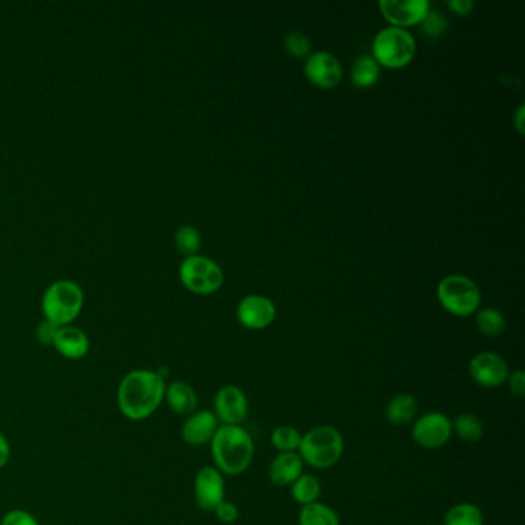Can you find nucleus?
I'll return each instance as SVG.
<instances>
[{
    "mask_svg": "<svg viewBox=\"0 0 525 525\" xmlns=\"http://www.w3.org/2000/svg\"><path fill=\"white\" fill-rule=\"evenodd\" d=\"M164 377L153 370L127 373L118 386V406L129 421H144L153 417L165 397Z\"/></svg>",
    "mask_w": 525,
    "mask_h": 525,
    "instance_id": "f257e3e1",
    "label": "nucleus"
},
{
    "mask_svg": "<svg viewBox=\"0 0 525 525\" xmlns=\"http://www.w3.org/2000/svg\"><path fill=\"white\" fill-rule=\"evenodd\" d=\"M210 444L214 467L222 475H242L253 462V438L242 426H219Z\"/></svg>",
    "mask_w": 525,
    "mask_h": 525,
    "instance_id": "f03ea898",
    "label": "nucleus"
},
{
    "mask_svg": "<svg viewBox=\"0 0 525 525\" xmlns=\"http://www.w3.org/2000/svg\"><path fill=\"white\" fill-rule=\"evenodd\" d=\"M344 450L345 441L336 427L317 426L303 435L298 453L304 464L317 470H327L341 461Z\"/></svg>",
    "mask_w": 525,
    "mask_h": 525,
    "instance_id": "7ed1b4c3",
    "label": "nucleus"
},
{
    "mask_svg": "<svg viewBox=\"0 0 525 525\" xmlns=\"http://www.w3.org/2000/svg\"><path fill=\"white\" fill-rule=\"evenodd\" d=\"M84 305V292L79 283L70 279H60L48 285L42 296L45 319L56 327L70 325L79 316Z\"/></svg>",
    "mask_w": 525,
    "mask_h": 525,
    "instance_id": "20e7f679",
    "label": "nucleus"
},
{
    "mask_svg": "<svg viewBox=\"0 0 525 525\" xmlns=\"http://www.w3.org/2000/svg\"><path fill=\"white\" fill-rule=\"evenodd\" d=\"M372 50V57L379 67L397 70L412 64L417 56V40L407 30L388 26L377 33Z\"/></svg>",
    "mask_w": 525,
    "mask_h": 525,
    "instance_id": "39448f33",
    "label": "nucleus"
},
{
    "mask_svg": "<svg viewBox=\"0 0 525 525\" xmlns=\"http://www.w3.org/2000/svg\"><path fill=\"white\" fill-rule=\"evenodd\" d=\"M438 299L446 312L453 316L466 317L478 312L481 292L470 278L451 274L438 285Z\"/></svg>",
    "mask_w": 525,
    "mask_h": 525,
    "instance_id": "423d86ee",
    "label": "nucleus"
},
{
    "mask_svg": "<svg viewBox=\"0 0 525 525\" xmlns=\"http://www.w3.org/2000/svg\"><path fill=\"white\" fill-rule=\"evenodd\" d=\"M180 281L190 292L196 294H211L222 287L223 272L213 259L194 254L184 259L179 268Z\"/></svg>",
    "mask_w": 525,
    "mask_h": 525,
    "instance_id": "0eeeda50",
    "label": "nucleus"
},
{
    "mask_svg": "<svg viewBox=\"0 0 525 525\" xmlns=\"http://www.w3.org/2000/svg\"><path fill=\"white\" fill-rule=\"evenodd\" d=\"M413 441L427 450H437L446 446L453 437V424L446 413L430 412L413 422Z\"/></svg>",
    "mask_w": 525,
    "mask_h": 525,
    "instance_id": "6e6552de",
    "label": "nucleus"
},
{
    "mask_svg": "<svg viewBox=\"0 0 525 525\" xmlns=\"http://www.w3.org/2000/svg\"><path fill=\"white\" fill-rule=\"evenodd\" d=\"M468 373L473 382L482 388H498L506 384L510 368L498 353L482 352L471 359Z\"/></svg>",
    "mask_w": 525,
    "mask_h": 525,
    "instance_id": "1a4fd4ad",
    "label": "nucleus"
},
{
    "mask_svg": "<svg viewBox=\"0 0 525 525\" xmlns=\"http://www.w3.org/2000/svg\"><path fill=\"white\" fill-rule=\"evenodd\" d=\"M379 8L390 26L402 30L408 26H421L422 20L431 11L428 0H382Z\"/></svg>",
    "mask_w": 525,
    "mask_h": 525,
    "instance_id": "9d476101",
    "label": "nucleus"
},
{
    "mask_svg": "<svg viewBox=\"0 0 525 525\" xmlns=\"http://www.w3.org/2000/svg\"><path fill=\"white\" fill-rule=\"evenodd\" d=\"M248 397L238 386H223L214 396V417L222 426H241L248 415Z\"/></svg>",
    "mask_w": 525,
    "mask_h": 525,
    "instance_id": "9b49d317",
    "label": "nucleus"
},
{
    "mask_svg": "<svg viewBox=\"0 0 525 525\" xmlns=\"http://www.w3.org/2000/svg\"><path fill=\"white\" fill-rule=\"evenodd\" d=\"M194 499L203 511H214L225 500L223 475L214 466L202 467L193 484Z\"/></svg>",
    "mask_w": 525,
    "mask_h": 525,
    "instance_id": "f8f14e48",
    "label": "nucleus"
},
{
    "mask_svg": "<svg viewBox=\"0 0 525 525\" xmlns=\"http://www.w3.org/2000/svg\"><path fill=\"white\" fill-rule=\"evenodd\" d=\"M304 71L307 79L317 88H336L344 79L341 62L327 51H316L308 56Z\"/></svg>",
    "mask_w": 525,
    "mask_h": 525,
    "instance_id": "ddd939ff",
    "label": "nucleus"
},
{
    "mask_svg": "<svg viewBox=\"0 0 525 525\" xmlns=\"http://www.w3.org/2000/svg\"><path fill=\"white\" fill-rule=\"evenodd\" d=\"M236 316L242 327L248 330H263L276 319V307L272 299L261 294H250L239 303Z\"/></svg>",
    "mask_w": 525,
    "mask_h": 525,
    "instance_id": "4468645a",
    "label": "nucleus"
},
{
    "mask_svg": "<svg viewBox=\"0 0 525 525\" xmlns=\"http://www.w3.org/2000/svg\"><path fill=\"white\" fill-rule=\"evenodd\" d=\"M219 428L218 417L210 410H201L190 415L182 424L180 437L185 444L193 447L205 446L213 439Z\"/></svg>",
    "mask_w": 525,
    "mask_h": 525,
    "instance_id": "2eb2a0df",
    "label": "nucleus"
},
{
    "mask_svg": "<svg viewBox=\"0 0 525 525\" xmlns=\"http://www.w3.org/2000/svg\"><path fill=\"white\" fill-rule=\"evenodd\" d=\"M304 473V461L298 451L278 453L268 467L270 481L278 487L292 486Z\"/></svg>",
    "mask_w": 525,
    "mask_h": 525,
    "instance_id": "dca6fc26",
    "label": "nucleus"
},
{
    "mask_svg": "<svg viewBox=\"0 0 525 525\" xmlns=\"http://www.w3.org/2000/svg\"><path fill=\"white\" fill-rule=\"evenodd\" d=\"M53 347L67 359H82L89 352V339L85 332L75 325L57 327Z\"/></svg>",
    "mask_w": 525,
    "mask_h": 525,
    "instance_id": "f3484780",
    "label": "nucleus"
},
{
    "mask_svg": "<svg viewBox=\"0 0 525 525\" xmlns=\"http://www.w3.org/2000/svg\"><path fill=\"white\" fill-rule=\"evenodd\" d=\"M164 401L179 417H190L198 408V393L187 382H171L165 388Z\"/></svg>",
    "mask_w": 525,
    "mask_h": 525,
    "instance_id": "a211bd4d",
    "label": "nucleus"
},
{
    "mask_svg": "<svg viewBox=\"0 0 525 525\" xmlns=\"http://www.w3.org/2000/svg\"><path fill=\"white\" fill-rule=\"evenodd\" d=\"M386 421L395 427L410 426L417 417V397L410 393H399L386 407Z\"/></svg>",
    "mask_w": 525,
    "mask_h": 525,
    "instance_id": "6ab92c4d",
    "label": "nucleus"
},
{
    "mask_svg": "<svg viewBox=\"0 0 525 525\" xmlns=\"http://www.w3.org/2000/svg\"><path fill=\"white\" fill-rule=\"evenodd\" d=\"M451 424H453V435L468 444L481 441L486 433L484 422L473 413H461L451 421Z\"/></svg>",
    "mask_w": 525,
    "mask_h": 525,
    "instance_id": "aec40b11",
    "label": "nucleus"
},
{
    "mask_svg": "<svg viewBox=\"0 0 525 525\" xmlns=\"http://www.w3.org/2000/svg\"><path fill=\"white\" fill-rule=\"evenodd\" d=\"M298 522L299 525H341L336 511L319 500L301 509Z\"/></svg>",
    "mask_w": 525,
    "mask_h": 525,
    "instance_id": "412c9836",
    "label": "nucleus"
},
{
    "mask_svg": "<svg viewBox=\"0 0 525 525\" xmlns=\"http://www.w3.org/2000/svg\"><path fill=\"white\" fill-rule=\"evenodd\" d=\"M323 487L316 476L303 473L296 481L292 484L293 499L298 502L299 506H310L313 502H317L321 496Z\"/></svg>",
    "mask_w": 525,
    "mask_h": 525,
    "instance_id": "4be33fe9",
    "label": "nucleus"
},
{
    "mask_svg": "<svg viewBox=\"0 0 525 525\" xmlns=\"http://www.w3.org/2000/svg\"><path fill=\"white\" fill-rule=\"evenodd\" d=\"M442 525H484V513L473 502H459L448 509Z\"/></svg>",
    "mask_w": 525,
    "mask_h": 525,
    "instance_id": "5701e85b",
    "label": "nucleus"
},
{
    "mask_svg": "<svg viewBox=\"0 0 525 525\" xmlns=\"http://www.w3.org/2000/svg\"><path fill=\"white\" fill-rule=\"evenodd\" d=\"M476 327L487 337H499L506 332L504 314L496 308H482L476 313Z\"/></svg>",
    "mask_w": 525,
    "mask_h": 525,
    "instance_id": "b1692460",
    "label": "nucleus"
},
{
    "mask_svg": "<svg viewBox=\"0 0 525 525\" xmlns=\"http://www.w3.org/2000/svg\"><path fill=\"white\" fill-rule=\"evenodd\" d=\"M379 65L372 56H361L353 65L352 82L357 88H370L379 79Z\"/></svg>",
    "mask_w": 525,
    "mask_h": 525,
    "instance_id": "393cba45",
    "label": "nucleus"
},
{
    "mask_svg": "<svg viewBox=\"0 0 525 525\" xmlns=\"http://www.w3.org/2000/svg\"><path fill=\"white\" fill-rule=\"evenodd\" d=\"M303 435L298 428L292 426H279L273 430L272 446L278 450V453H292L298 451L301 446Z\"/></svg>",
    "mask_w": 525,
    "mask_h": 525,
    "instance_id": "a878e982",
    "label": "nucleus"
},
{
    "mask_svg": "<svg viewBox=\"0 0 525 525\" xmlns=\"http://www.w3.org/2000/svg\"><path fill=\"white\" fill-rule=\"evenodd\" d=\"M174 242L179 252L189 258V256L198 254L199 248L202 245V236L199 233L198 228L184 225L174 234Z\"/></svg>",
    "mask_w": 525,
    "mask_h": 525,
    "instance_id": "bb28decb",
    "label": "nucleus"
},
{
    "mask_svg": "<svg viewBox=\"0 0 525 525\" xmlns=\"http://www.w3.org/2000/svg\"><path fill=\"white\" fill-rule=\"evenodd\" d=\"M283 45H285L288 55L298 57V59L307 57L312 51V42L303 33H290V35L285 36Z\"/></svg>",
    "mask_w": 525,
    "mask_h": 525,
    "instance_id": "cd10ccee",
    "label": "nucleus"
},
{
    "mask_svg": "<svg viewBox=\"0 0 525 525\" xmlns=\"http://www.w3.org/2000/svg\"><path fill=\"white\" fill-rule=\"evenodd\" d=\"M421 30L428 37H439L447 30L446 17L437 11H430L426 19L422 20Z\"/></svg>",
    "mask_w": 525,
    "mask_h": 525,
    "instance_id": "c85d7f7f",
    "label": "nucleus"
},
{
    "mask_svg": "<svg viewBox=\"0 0 525 525\" xmlns=\"http://www.w3.org/2000/svg\"><path fill=\"white\" fill-rule=\"evenodd\" d=\"M214 515H216V518H218L222 524H234V522L239 520L241 511H239L238 506L233 504V502L222 500V502L216 507Z\"/></svg>",
    "mask_w": 525,
    "mask_h": 525,
    "instance_id": "c756f323",
    "label": "nucleus"
},
{
    "mask_svg": "<svg viewBox=\"0 0 525 525\" xmlns=\"http://www.w3.org/2000/svg\"><path fill=\"white\" fill-rule=\"evenodd\" d=\"M0 525H40L35 516L26 510H10L2 518Z\"/></svg>",
    "mask_w": 525,
    "mask_h": 525,
    "instance_id": "7c9ffc66",
    "label": "nucleus"
},
{
    "mask_svg": "<svg viewBox=\"0 0 525 525\" xmlns=\"http://www.w3.org/2000/svg\"><path fill=\"white\" fill-rule=\"evenodd\" d=\"M507 386H509V392L518 399H522L525 396V373L522 370H515L510 372L507 377Z\"/></svg>",
    "mask_w": 525,
    "mask_h": 525,
    "instance_id": "2f4dec72",
    "label": "nucleus"
},
{
    "mask_svg": "<svg viewBox=\"0 0 525 525\" xmlns=\"http://www.w3.org/2000/svg\"><path fill=\"white\" fill-rule=\"evenodd\" d=\"M56 332H57V327H56L55 324H51L50 321L45 319L44 323H40L37 325L36 336H37V341L42 342L44 345H53Z\"/></svg>",
    "mask_w": 525,
    "mask_h": 525,
    "instance_id": "473e14b6",
    "label": "nucleus"
},
{
    "mask_svg": "<svg viewBox=\"0 0 525 525\" xmlns=\"http://www.w3.org/2000/svg\"><path fill=\"white\" fill-rule=\"evenodd\" d=\"M475 4L471 0H450L448 8L458 15H467L473 10Z\"/></svg>",
    "mask_w": 525,
    "mask_h": 525,
    "instance_id": "72a5a7b5",
    "label": "nucleus"
},
{
    "mask_svg": "<svg viewBox=\"0 0 525 525\" xmlns=\"http://www.w3.org/2000/svg\"><path fill=\"white\" fill-rule=\"evenodd\" d=\"M10 442H8V439H6L4 433H0V468H4V467L8 464V461H10Z\"/></svg>",
    "mask_w": 525,
    "mask_h": 525,
    "instance_id": "f704fd0d",
    "label": "nucleus"
},
{
    "mask_svg": "<svg viewBox=\"0 0 525 525\" xmlns=\"http://www.w3.org/2000/svg\"><path fill=\"white\" fill-rule=\"evenodd\" d=\"M524 113H525V107L524 105H520V108L516 109L515 116H513V122H515V129H518V133L520 134L525 133Z\"/></svg>",
    "mask_w": 525,
    "mask_h": 525,
    "instance_id": "c9c22d12",
    "label": "nucleus"
}]
</instances>
